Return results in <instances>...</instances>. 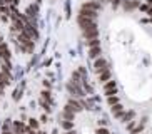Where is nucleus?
<instances>
[{
	"label": "nucleus",
	"mask_w": 152,
	"mask_h": 134,
	"mask_svg": "<svg viewBox=\"0 0 152 134\" xmlns=\"http://www.w3.org/2000/svg\"><path fill=\"white\" fill-rule=\"evenodd\" d=\"M82 7H85V9H94V10H102V4H99V2H95V0H89V2H84L82 4Z\"/></svg>",
	"instance_id": "obj_9"
},
{
	"label": "nucleus",
	"mask_w": 152,
	"mask_h": 134,
	"mask_svg": "<svg viewBox=\"0 0 152 134\" xmlns=\"http://www.w3.org/2000/svg\"><path fill=\"white\" fill-rule=\"evenodd\" d=\"M122 7H124L125 12H132L139 7V2L137 0H122Z\"/></svg>",
	"instance_id": "obj_6"
},
{
	"label": "nucleus",
	"mask_w": 152,
	"mask_h": 134,
	"mask_svg": "<svg viewBox=\"0 0 152 134\" xmlns=\"http://www.w3.org/2000/svg\"><path fill=\"white\" fill-rule=\"evenodd\" d=\"M79 15H84V17H89L92 18V20H97V10L94 9H85V7H80V10H79Z\"/></svg>",
	"instance_id": "obj_5"
},
{
	"label": "nucleus",
	"mask_w": 152,
	"mask_h": 134,
	"mask_svg": "<svg viewBox=\"0 0 152 134\" xmlns=\"http://www.w3.org/2000/svg\"><path fill=\"white\" fill-rule=\"evenodd\" d=\"M40 99H44V101H47V102H52V97H50V92L49 91H44V92H42V97Z\"/></svg>",
	"instance_id": "obj_21"
},
{
	"label": "nucleus",
	"mask_w": 152,
	"mask_h": 134,
	"mask_svg": "<svg viewBox=\"0 0 152 134\" xmlns=\"http://www.w3.org/2000/svg\"><path fill=\"white\" fill-rule=\"evenodd\" d=\"M37 12H39V7H37V5H30V7L27 9V17L28 18H34L37 15Z\"/></svg>",
	"instance_id": "obj_16"
},
{
	"label": "nucleus",
	"mask_w": 152,
	"mask_h": 134,
	"mask_svg": "<svg viewBox=\"0 0 152 134\" xmlns=\"http://www.w3.org/2000/svg\"><path fill=\"white\" fill-rule=\"evenodd\" d=\"M139 9L142 10V12H147V10H149V5H139Z\"/></svg>",
	"instance_id": "obj_24"
},
{
	"label": "nucleus",
	"mask_w": 152,
	"mask_h": 134,
	"mask_svg": "<svg viewBox=\"0 0 152 134\" xmlns=\"http://www.w3.org/2000/svg\"><path fill=\"white\" fill-rule=\"evenodd\" d=\"M99 80H100V82H104V84H105V82H107V80H110V71H104V72H100V74H99Z\"/></svg>",
	"instance_id": "obj_15"
},
{
	"label": "nucleus",
	"mask_w": 152,
	"mask_h": 134,
	"mask_svg": "<svg viewBox=\"0 0 152 134\" xmlns=\"http://www.w3.org/2000/svg\"><path fill=\"white\" fill-rule=\"evenodd\" d=\"M30 127L32 129H37V127H39V122H37L35 119H30Z\"/></svg>",
	"instance_id": "obj_22"
},
{
	"label": "nucleus",
	"mask_w": 152,
	"mask_h": 134,
	"mask_svg": "<svg viewBox=\"0 0 152 134\" xmlns=\"http://www.w3.org/2000/svg\"><path fill=\"white\" fill-rule=\"evenodd\" d=\"M107 104L109 106H115V104H119V97H117L115 94H114V96H107Z\"/></svg>",
	"instance_id": "obj_18"
},
{
	"label": "nucleus",
	"mask_w": 152,
	"mask_h": 134,
	"mask_svg": "<svg viewBox=\"0 0 152 134\" xmlns=\"http://www.w3.org/2000/svg\"><path fill=\"white\" fill-rule=\"evenodd\" d=\"M104 92H105V96H114V94L117 92L115 80H107V82L104 84Z\"/></svg>",
	"instance_id": "obj_4"
},
{
	"label": "nucleus",
	"mask_w": 152,
	"mask_h": 134,
	"mask_svg": "<svg viewBox=\"0 0 152 134\" xmlns=\"http://www.w3.org/2000/svg\"><path fill=\"white\" fill-rule=\"evenodd\" d=\"M112 114H114V117L115 119H122L124 117V107H122V104H115V106H112Z\"/></svg>",
	"instance_id": "obj_8"
},
{
	"label": "nucleus",
	"mask_w": 152,
	"mask_h": 134,
	"mask_svg": "<svg viewBox=\"0 0 152 134\" xmlns=\"http://www.w3.org/2000/svg\"><path fill=\"white\" fill-rule=\"evenodd\" d=\"M67 107L72 109L74 112H79L82 109V102H79V101H75V99H70V101L67 102Z\"/></svg>",
	"instance_id": "obj_11"
},
{
	"label": "nucleus",
	"mask_w": 152,
	"mask_h": 134,
	"mask_svg": "<svg viewBox=\"0 0 152 134\" xmlns=\"http://www.w3.org/2000/svg\"><path fill=\"white\" fill-rule=\"evenodd\" d=\"M100 54H102V47H100V45H95V47H90L89 49V55L92 59H99Z\"/></svg>",
	"instance_id": "obj_12"
},
{
	"label": "nucleus",
	"mask_w": 152,
	"mask_h": 134,
	"mask_svg": "<svg viewBox=\"0 0 152 134\" xmlns=\"http://www.w3.org/2000/svg\"><path fill=\"white\" fill-rule=\"evenodd\" d=\"M82 34H84V39L85 40L97 39V37H99V29H97V30H90V32H82Z\"/></svg>",
	"instance_id": "obj_14"
},
{
	"label": "nucleus",
	"mask_w": 152,
	"mask_h": 134,
	"mask_svg": "<svg viewBox=\"0 0 152 134\" xmlns=\"http://www.w3.org/2000/svg\"><path fill=\"white\" fill-rule=\"evenodd\" d=\"M17 42H18V45H20V49L23 50V52H27V54H30V52H34V40L32 39H28L25 34H18V37H17Z\"/></svg>",
	"instance_id": "obj_2"
},
{
	"label": "nucleus",
	"mask_w": 152,
	"mask_h": 134,
	"mask_svg": "<svg viewBox=\"0 0 152 134\" xmlns=\"http://www.w3.org/2000/svg\"><path fill=\"white\" fill-rule=\"evenodd\" d=\"M139 134H140V133H139Z\"/></svg>",
	"instance_id": "obj_29"
},
{
	"label": "nucleus",
	"mask_w": 152,
	"mask_h": 134,
	"mask_svg": "<svg viewBox=\"0 0 152 134\" xmlns=\"http://www.w3.org/2000/svg\"><path fill=\"white\" fill-rule=\"evenodd\" d=\"M85 44H87V47H95V45H100V40H99V37L97 39H90V40H85Z\"/></svg>",
	"instance_id": "obj_19"
},
{
	"label": "nucleus",
	"mask_w": 152,
	"mask_h": 134,
	"mask_svg": "<svg viewBox=\"0 0 152 134\" xmlns=\"http://www.w3.org/2000/svg\"><path fill=\"white\" fill-rule=\"evenodd\" d=\"M97 134H109V131H107V129H104V127H102V129L99 127V129H97Z\"/></svg>",
	"instance_id": "obj_23"
},
{
	"label": "nucleus",
	"mask_w": 152,
	"mask_h": 134,
	"mask_svg": "<svg viewBox=\"0 0 152 134\" xmlns=\"http://www.w3.org/2000/svg\"><path fill=\"white\" fill-rule=\"evenodd\" d=\"M77 24L80 25L82 32H90V30H97V22L92 20L89 17H84V15H77Z\"/></svg>",
	"instance_id": "obj_1"
},
{
	"label": "nucleus",
	"mask_w": 152,
	"mask_h": 134,
	"mask_svg": "<svg viewBox=\"0 0 152 134\" xmlns=\"http://www.w3.org/2000/svg\"><path fill=\"white\" fill-rule=\"evenodd\" d=\"M60 124H62V127H64L65 131H70L72 127H74V122H72V121H62Z\"/></svg>",
	"instance_id": "obj_20"
},
{
	"label": "nucleus",
	"mask_w": 152,
	"mask_h": 134,
	"mask_svg": "<svg viewBox=\"0 0 152 134\" xmlns=\"http://www.w3.org/2000/svg\"><path fill=\"white\" fill-rule=\"evenodd\" d=\"M149 4H151V5H152V0H149Z\"/></svg>",
	"instance_id": "obj_28"
},
{
	"label": "nucleus",
	"mask_w": 152,
	"mask_h": 134,
	"mask_svg": "<svg viewBox=\"0 0 152 134\" xmlns=\"http://www.w3.org/2000/svg\"><path fill=\"white\" fill-rule=\"evenodd\" d=\"M10 72H0V87H5V85H9L10 84Z\"/></svg>",
	"instance_id": "obj_10"
},
{
	"label": "nucleus",
	"mask_w": 152,
	"mask_h": 134,
	"mask_svg": "<svg viewBox=\"0 0 152 134\" xmlns=\"http://www.w3.org/2000/svg\"><path fill=\"white\" fill-rule=\"evenodd\" d=\"M134 117H135V112L134 111H129V112H124L122 121H124V122H129V121H134Z\"/></svg>",
	"instance_id": "obj_17"
},
{
	"label": "nucleus",
	"mask_w": 152,
	"mask_h": 134,
	"mask_svg": "<svg viewBox=\"0 0 152 134\" xmlns=\"http://www.w3.org/2000/svg\"><path fill=\"white\" fill-rule=\"evenodd\" d=\"M147 13H149V15H151V17H152V7H149V10H147Z\"/></svg>",
	"instance_id": "obj_26"
},
{
	"label": "nucleus",
	"mask_w": 152,
	"mask_h": 134,
	"mask_svg": "<svg viewBox=\"0 0 152 134\" xmlns=\"http://www.w3.org/2000/svg\"><path fill=\"white\" fill-rule=\"evenodd\" d=\"M64 134H75V131H65Z\"/></svg>",
	"instance_id": "obj_25"
},
{
	"label": "nucleus",
	"mask_w": 152,
	"mask_h": 134,
	"mask_svg": "<svg viewBox=\"0 0 152 134\" xmlns=\"http://www.w3.org/2000/svg\"><path fill=\"white\" fill-rule=\"evenodd\" d=\"M62 116H64V119H65V121H74V117H75V112L65 106V107H64V111H62Z\"/></svg>",
	"instance_id": "obj_13"
},
{
	"label": "nucleus",
	"mask_w": 152,
	"mask_h": 134,
	"mask_svg": "<svg viewBox=\"0 0 152 134\" xmlns=\"http://www.w3.org/2000/svg\"><path fill=\"white\" fill-rule=\"evenodd\" d=\"M4 134H15V133H10V131H5Z\"/></svg>",
	"instance_id": "obj_27"
},
{
	"label": "nucleus",
	"mask_w": 152,
	"mask_h": 134,
	"mask_svg": "<svg viewBox=\"0 0 152 134\" xmlns=\"http://www.w3.org/2000/svg\"><path fill=\"white\" fill-rule=\"evenodd\" d=\"M94 67H95V72H97V74H100V72H104V71H107V69H109V62L105 60V59L99 57V59H95Z\"/></svg>",
	"instance_id": "obj_3"
},
{
	"label": "nucleus",
	"mask_w": 152,
	"mask_h": 134,
	"mask_svg": "<svg viewBox=\"0 0 152 134\" xmlns=\"http://www.w3.org/2000/svg\"><path fill=\"white\" fill-rule=\"evenodd\" d=\"M10 59V50L7 47V44L0 42V60H9Z\"/></svg>",
	"instance_id": "obj_7"
}]
</instances>
